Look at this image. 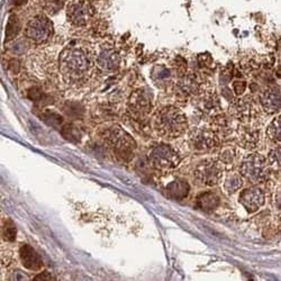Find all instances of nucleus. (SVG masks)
Segmentation results:
<instances>
[{"instance_id": "20e7f679", "label": "nucleus", "mask_w": 281, "mask_h": 281, "mask_svg": "<svg viewBox=\"0 0 281 281\" xmlns=\"http://www.w3.org/2000/svg\"><path fill=\"white\" fill-rule=\"evenodd\" d=\"M268 159L259 153H250L244 156L240 164L239 172L247 182L258 184L268 176Z\"/></svg>"}, {"instance_id": "a211bd4d", "label": "nucleus", "mask_w": 281, "mask_h": 281, "mask_svg": "<svg viewBox=\"0 0 281 281\" xmlns=\"http://www.w3.org/2000/svg\"><path fill=\"white\" fill-rule=\"evenodd\" d=\"M211 127L212 130L217 132L219 136L226 135L232 132V120L230 116L224 114V112H218L211 118Z\"/></svg>"}, {"instance_id": "6ab92c4d", "label": "nucleus", "mask_w": 281, "mask_h": 281, "mask_svg": "<svg viewBox=\"0 0 281 281\" xmlns=\"http://www.w3.org/2000/svg\"><path fill=\"white\" fill-rule=\"evenodd\" d=\"M238 148L232 144H226L219 148L217 160L224 168L233 167L236 160H238Z\"/></svg>"}, {"instance_id": "0eeeda50", "label": "nucleus", "mask_w": 281, "mask_h": 281, "mask_svg": "<svg viewBox=\"0 0 281 281\" xmlns=\"http://www.w3.org/2000/svg\"><path fill=\"white\" fill-rule=\"evenodd\" d=\"M205 86H206L205 80L199 74L195 72H186V73L179 75L175 84V91L179 97L191 99L203 95L206 91Z\"/></svg>"}, {"instance_id": "f3484780", "label": "nucleus", "mask_w": 281, "mask_h": 281, "mask_svg": "<svg viewBox=\"0 0 281 281\" xmlns=\"http://www.w3.org/2000/svg\"><path fill=\"white\" fill-rule=\"evenodd\" d=\"M18 256L23 266L28 269V270L38 271L43 267V261L41 256L28 244H24V246H21L18 251Z\"/></svg>"}, {"instance_id": "a878e982", "label": "nucleus", "mask_w": 281, "mask_h": 281, "mask_svg": "<svg viewBox=\"0 0 281 281\" xmlns=\"http://www.w3.org/2000/svg\"><path fill=\"white\" fill-rule=\"evenodd\" d=\"M268 163L276 170L281 171V145H278L268 153Z\"/></svg>"}, {"instance_id": "f257e3e1", "label": "nucleus", "mask_w": 281, "mask_h": 281, "mask_svg": "<svg viewBox=\"0 0 281 281\" xmlns=\"http://www.w3.org/2000/svg\"><path fill=\"white\" fill-rule=\"evenodd\" d=\"M59 67L68 84L81 86L88 80L94 67L92 50L82 42H72L60 54Z\"/></svg>"}, {"instance_id": "dca6fc26", "label": "nucleus", "mask_w": 281, "mask_h": 281, "mask_svg": "<svg viewBox=\"0 0 281 281\" xmlns=\"http://www.w3.org/2000/svg\"><path fill=\"white\" fill-rule=\"evenodd\" d=\"M198 99V108L202 114L205 116L211 118L212 116L222 111L220 108V102L218 96L216 95L214 91H208L206 90L203 95H200Z\"/></svg>"}, {"instance_id": "c85d7f7f", "label": "nucleus", "mask_w": 281, "mask_h": 281, "mask_svg": "<svg viewBox=\"0 0 281 281\" xmlns=\"http://www.w3.org/2000/svg\"><path fill=\"white\" fill-rule=\"evenodd\" d=\"M54 277L50 275V272H42L38 276H36L34 280H53Z\"/></svg>"}, {"instance_id": "7ed1b4c3", "label": "nucleus", "mask_w": 281, "mask_h": 281, "mask_svg": "<svg viewBox=\"0 0 281 281\" xmlns=\"http://www.w3.org/2000/svg\"><path fill=\"white\" fill-rule=\"evenodd\" d=\"M148 162L160 171H170L179 166L181 158L174 146L166 143H156L147 152Z\"/></svg>"}, {"instance_id": "f03ea898", "label": "nucleus", "mask_w": 281, "mask_h": 281, "mask_svg": "<svg viewBox=\"0 0 281 281\" xmlns=\"http://www.w3.org/2000/svg\"><path fill=\"white\" fill-rule=\"evenodd\" d=\"M154 132L164 140H176L188 131V119L184 112L176 106H164L153 117Z\"/></svg>"}, {"instance_id": "ddd939ff", "label": "nucleus", "mask_w": 281, "mask_h": 281, "mask_svg": "<svg viewBox=\"0 0 281 281\" xmlns=\"http://www.w3.org/2000/svg\"><path fill=\"white\" fill-rule=\"evenodd\" d=\"M96 64L104 72H112L118 69L120 64V55L115 46L106 44L100 49L96 58Z\"/></svg>"}, {"instance_id": "aec40b11", "label": "nucleus", "mask_w": 281, "mask_h": 281, "mask_svg": "<svg viewBox=\"0 0 281 281\" xmlns=\"http://www.w3.org/2000/svg\"><path fill=\"white\" fill-rule=\"evenodd\" d=\"M130 105L138 114H147L151 108L150 102H148V99L145 97V95L142 94V91H138L132 95Z\"/></svg>"}, {"instance_id": "4be33fe9", "label": "nucleus", "mask_w": 281, "mask_h": 281, "mask_svg": "<svg viewBox=\"0 0 281 281\" xmlns=\"http://www.w3.org/2000/svg\"><path fill=\"white\" fill-rule=\"evenodd\" d=\"M268 139L277 145H281V115L277 116L267 128Z\"/></svg>"}, {"instance_id": "9b49d317", "label": "nucleus", "mask_w": 281, "mask_h": 281, "mask_svg": "<svg viewBox=\"0 0 281 281\" xmlns=\"http://www.w3.org/2000/svg\"><path fill=\"white\" fill-rule=\"evenodd\" d=\"M106 140L115 153L122 155L123 158L135 150V142L119 126H112L107 131Z\"/></svg>"}, {"instance_id": "9d476101", "label": "nucleus", "mask_w": 281, "mask_h": 281, "mask_svg": "<svg viewBox=\"0 0 281 281\" xmlns=\"http://www.w3.org/2000/svg\"><path fill=\"white\" fill-rule=\"evenodd\" d=\"M95 16V7L87 0H74L67 8L68 21L75 27L87 26Z\"/></svg>"}, {"instance_id": "c756f323", "label": "nucleus", "mask_w": 281, "mask_h": 281, "mask_svg": "<svg viewBox=\"0 0 281 281\" xmlns=\"http://www.w3.org/2000/svg\"><path fill=\"white\" fill-rule=\"evenodd\" d=\"M27 1V0H14V3L16 6H22Z\"/></svg>"}, {"instance_id": "5701e85b", "label": "nucleus", "mask_w": 281, "mask_h": 281, "mask_svg": "<svg viewBox=\"0 0 281 281\" xmlns=\"http://www.w3.org/2000/svg\"><path fill=\"white\" fill-rule=\"evenodd\" d=\"M19 31H21V23L16 15H11L7 23L6 28V41H11L16 36L18 35Z\"/></svg>"}, {"instance_id": "2eb2a0df", "label": "nucleus", "mask_w": 281, "mask_h": 281, "mask_svg": "<svg viewBox=\"0 0 281 281\" xmlns=\"http://www.w3.org/2000/svg\"><path fill=\"white\" fill-rule=\"evenodd\" d=\"M260 104L267 114H276L281 110V88L279 86L269 87L262 92Z\"/></svg>"}, {"instance_id": "412c9836", "label": "nucleus", "mask_w": 281, "mask_h": 281, "mask_svg": "<svg viewBox=\"0 0 281 281\" xmlns=\"http://www.w3.org/2000/svg\"><path fill=\"white\" fill-rule=\"evenodd\" d=\"M243 183L244 178L241 176L240 172L239 174L231 172V174L226 176V178L224 180V190L226 191L228 195H233L243 187Z\"/></svg>"}, {"instance_id": "b1692460", "label": "nucleus", "mask_w": 281, "mask_h": 281, "mask_svg": "<svg viewBox=\"0 0 281 281\" xmlns=\"http://www.w3.org/2000/svg\"><path fill=\"white\" fill-rule=\"evenodd\" d=\"M17 236V228L10 219H6L2 224V238L7 242H14Z\"/></svg>"}, {"instance_id": "f8f14e48", "label": "nucleus", "mask_w": 281, "mask_h": 281, "mask_svg": "<svg viewBox=\"0 0 281 281\" xmlns=\"http://www.w3.org/2000/svg\"><path fill=\"white\" fill-rule=\"evenodd\" d=\"M239 202L246 208L247 212H255L264 205L266 196H264V192L260 187L252 186L241 192Z\"/></svg>"}, {"instance_id": "39448f33", "label": "nucleus", "mask_w": 281, "mask_h": 281, "mask_svg": "<svg viewBox=\"0 0 281 281\" xmlns=\"http://www.w3.org/2000/svg\"><path fill=\"white\" fill-rule=\"evenodd\" d=\"M228 110L233 118L242 124H252L262 114V106L252 96H244L235 99Z\"/></svg>"}, {"instance_id": "393cba45", "label": "nucleus", "mask_w": 281, "mask_h": 281, "mask_svg": "<svg viewBox=\"0 0 281 281\" xmlns=\"http://www.w3.org/2000/svg\"><path fill=\"white\" fill-rule=\"evenodd\" d=\"M64 0H44L43 9L51 16L56 15L61 11L64 6Z\"/></svg>"}, {"instance_id": "6e6552de", "label": "nucleus", "mask_w": 281, "mask_h": 281, "mask_svg": "<svg viewBox=\"0 0 281 281\" xmlns=\"http://www.w3.org/2000/svg\"><path fill=\"white\" fill-rule=\"evenodd\" d=\"M52 34H53V24L44 15H38L32 18L24 28L25 37L35 44L47 42Z\"/></svg>"}, {"instance_id": "cd10ccee", "label": "nucleus", "mask_w": 281, "mask_h": 281, "mask_svg": "<svg viewBox=\"0 0 281 281\" xmlns=\"http://www.w3.org/2000/svg\"><path fill=\"white\" fill-rule=\"evenodd\" d=\"M233 88H234L236 95H243L246 89V83L244 81H235L233 83Z\"/></svg>"}, {"instance_id": "4468645a", "label": "nucleus", "mask_w": 281, "mask_h": 281, "mask_svg": "<svg viewBox=\"0 0 281 281\" xmlns=\"http://www.w3.org/2000/svg\"><path fill=\"white\" fill-rule=\"evenodd\" d=\"M239 143L246 150H255L261 142V132L251 124H242L238 127Z\"/></svg>"}, {"instance_id": "423d86ee", "label": "nucleus", "mask_w": 281, "mask_h": 281, "mask_svg": "<svg viewBox=\"0 0 281 281\" xmlns=\"http://www.w3.org/2000/svg\"><path fill=\"white\" fill-rule=\"evenodd\" d=\"M224 167L217 159H207L199 162L194 170V178L204 187H215L223 178Z\"/></svg>"}, {"instance_id": "bb28decb", "label": "nucleus", "mask_w": 281, "mask_h": 281, "mask_svg": "<svg viewBox=\"0 0 281 281\" xmlns=\"http://www.w3.org/2000/svg\"><path fill=\"white\" fill-rule=\"evenodd\" d=\"M9 274V277H8V279L9 280H27L28 277L24 274L22 270H19V269H13V270L8 272Z\"/></svg>"}, {"instance_id": "1a4fd4ad", "label": "nucleus", "mask_w": 281, "mask_h": 281, "mask_svg": "<svg viewBox=\"0 0 281 281\" xmlns=\"http://www.w3.org/2000/svg\"><path fill=\"white\" fill-rule=\"evenodd\" d=\"M220 136L211 127L195 128L189 134V146L197 152H210L217 148Z\"/></svg>"}]
</instances>
